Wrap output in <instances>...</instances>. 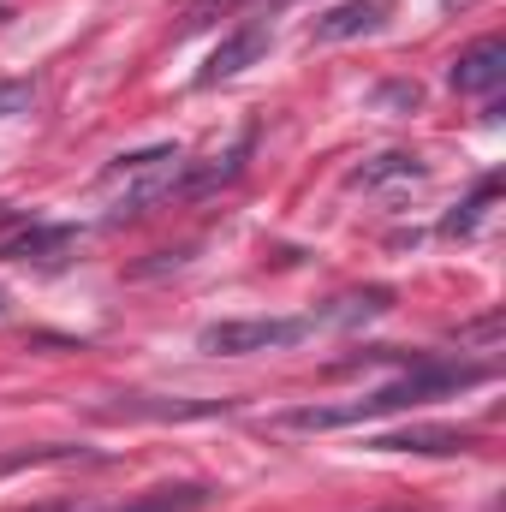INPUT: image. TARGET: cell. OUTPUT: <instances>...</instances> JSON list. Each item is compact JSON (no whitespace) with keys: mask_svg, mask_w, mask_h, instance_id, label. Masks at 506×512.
<instances>
[{"mask_svg":"<svg viewBox=\"0 0 506 512\" xmlns=\"http://www.w3.org/2000/svg\"><path fill=\"white\" fill-rule=\"evenodd\" d=\"M495 376L489 364H435V358H417L399 382L376 387L352 405H298L280 417V429H352V423H370L387 411H405V405H423V399H441V393H465V387H483Z\"/></svg>","mask_w":506,"mask_h":512,"instance_id":"obj_1","label":"cell"},{"mask_svg":"<svg viewBox=\"0 0 506 512\" xmlns=\"http://www.w3.org/2000/svg\"><path fill=\"white\" fill-rule=\"evenodd\" d=\"M316 322L304 316H251V322H209L197 334V352L209 358H251V352H286L310 334Z\"/></svg>","mask_w":506,"mask_h":512,"instance_id":"obj_2","label":"cell"},{"mask_svg":"<svg viewBox=\"0 0 506 512\" xmlns=\"http://www.w3.org/2000/svg\"><path fill=\"white\" fill-rule=\"evenodd\" d=\"M501 84H506V42L501 36H483V42H471L453 60V90L459 96H495Z\"/></svg>","mask_w":506,"mask_h":512,"instance_id":"obj_3","label":"cell"},{"mask_svg":"<svg viewBox=\"0 0 506 512\" xmlns=\"http://www.w3.org/2000/svg\"><path fill=\"white\" fill-rule=\"evenodd\" d=\"M262 48H268V18H245V24H239V30H233V36L209 54V66L197 72V84L209 90V84H221V78H239V72L251 66Z\"/></svg>","mask_w":506,"mask_h":512,"instance_id":"obj_4","label":"cell"},{"mask_svg":"<svg viewBox=\"0 0 506 512\" xmlns=\"http://www.w3.org/2000/svg\"><path fill=\"white\" fill-rule=\"evenodd\" d=\"M364 447H376V453H435V459H453V453H471L477 435L471 429H393V435H370Z\"/></svg>","mask_w":506,"mask_h":512,"instance_id":"obj_5","label":"cell"},{"mask_svg":"<svg viewBox=\"0 0 506 512\" xmlns=\"http://www.w3.org/2000/svg\"><path fill=\"white\" fill-rule=\"evenodd\" d=\"M381 18H387L381 0H346V6H334V12H322V18L310 24V36H316V42H346V36L376 30Z\"/></svg>","mask_w":506,"mask_h":512,"instance_id":"obj_6","label":"cell"},{"mask_svg":"<svg viewBox=\"0 0 506 512\" xmlns=\"http://www.w3.org/2000/svg\"><path fill=\"white\" fill-rule=\"evenodd\" d=\"M209 489H155L131 507H102V512H185V507H203ZM30 512H90V507H72V501H48V507H30Z\"/></svg>","mask_w":506,"mask_h":512,"instance_id":"obj_7","label":"cell"},{"mask_svg":"<svg viewBox=\"0 0 506 512\" xmlns=\"http://www.w3.org/2000/svg\"><path fill=\"white\" fill-rule=\"evenodd\" d=\"M72 245V227H18L12 239H0V262H30V256L66 251Z\"/></svg>","mask_w":506,"mask_h":512,"instance_id":"obj_8","label":"cell"},{"mask_svg":"<svg viewBox=\"0 0 506 512\" xmlns=\"http://www.w3.org/2000/svg\"><path fill=\"white\" fill-rule=\"evenodd\" d=\"M233 411V399H191V405H149V399H126V405H108L102 417H221Z\"/></svg>","mask_w":506,"mask_h":512,"instance_id":"obj_9","label":"cell"},{"mask_svg":"<svg viewBox=\"0 0 506 512\" xmlns=\"http://www.w3.org/2000/svg\"><path fill=\"white\" fill-rule=\"evenodd\" d=\"M429 167L417 161V155H405V149H387L376 161H364L358 173H352V185H387V179H423Z\"/></svg>","mask_w":506,"mask_h":512,"instance_id":"obj_10","label":"cell"},{"mask_svg":"<svg viewBox=\"0 0 506 512\" xmlns=\"http://www.w3.org/2000/svg\"><path fill=\"white\" fill-rule=\"evenodd\" d=\"M66 459H90L84 447H18V453H0V477H18V471H36V465H66Z\"/></svg>","mask_w":506,"mask_h":512,"instance_id":"obj_11","label":"cell"},{"mask_svg":"<svg viewBox=\"0 0 506 512\" xmlns=\"http://www.w3.org/2000/svg\"><path fill=\"white\" fill-rule=\"evenodd\" d=\"M489 197H495V179H483V185H477V197H471V203H465L459 215H447V233H471V227L483 221V209H489Z\"/></svg>","mask_w":506,"mask_h":512,"instance_id":"obj_12","label":"cell"},{"mask_svg":"<svg viewBox=\"0 0 506 512\" xmlns=\"http://www.w3.org/2000/svg\"><path fill=\"white\" fill-rule=\"evenodd\" d=\"M233 6H245V0H185V24L197 30V24H209V18H227Z\"/></svg>","mask_w":506,"mask_h":512,"instance_id":"obj_13","label":"cell"},{"mask_svg":"<svg viewBox=\"0 0 506 512\" xmlns=\"http://www.w3.org/2000/svg\"><path fill=\"white\" fill-rule=\"evenodd\" d=\"M30 108V84H0V114H18Z\"/></svg>","mask_w":506,"mask_h":512,"instance_id":"obj_14","label":"cell"},{"mask_svg":"<svg viewBox=\"0 0 506 512\" xmlns=\"http://www.w3.org/2000/svg\"><path fill=\"white\" fill-rule=\"evenodd\" d=\"M274 6H286V0H274Z\"/></svg>","mask_w":506,"mask_h":512,"instance_id":"obj_15","label":"cell"},{"mask_svg":"<svg viewBox=\"0 0 506 512\" xmlns=\"http://www.w3.org/2000/svg\"><path fill=\"white\" fill-rule=\"evenodd\" d=\"M0 310H6V304H0Z\"/></svg>","mask_w":506,"mask_h":512,"instance_id":"obj_16","label":"cell"}]
</instances>
